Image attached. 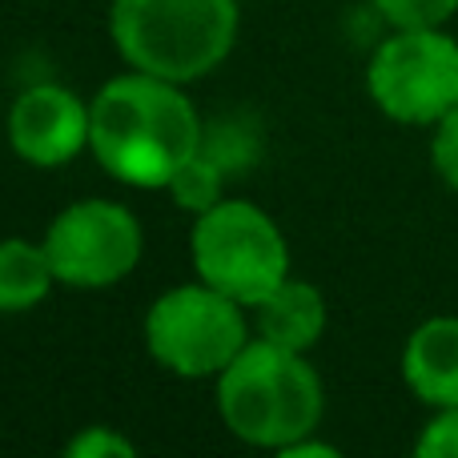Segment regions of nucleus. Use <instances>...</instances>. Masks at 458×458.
<instances>
[{"instance_id": "10", "label": "nucleus", "mask_w": 458, "mask_h": 458, "mask_svg": "<svg viewBox=\"0 0 458 458\" xmlns=\"http://www.w3.org/2000/svg\"><path fill=\"white\" fill-rule=\"evenodd\" d=\"M253 330H258V338L306 354L310 346H318V338L326 330L322 290L310 282H298V277H285L274 293H266L253 306Z\"/></svg>"}, {"instance_id": "16", "label": "nucleus", "mask_w": 458, "mask_h": 458, "mask_svg": "<svg viewBox=\"0 0 458 458\" xmlns=\"http://www.w3.org/2000/svg\"><path fill=\"white\" fill-rule=\"evenodd\" d=\"M430 165L446 185L458 193V105L443 121H435V137H430Z\"/></svg>"}, {"instance_id": "18", "label": "nucleus", "mask_w": 458, "mask_h": 458, "mask_svg": "<svg viewBox=\"0 0 458 458\" xmlns=\"http://www.w3.org/2000/svg\"><path fill=\"white\" fill-rule=\"evenodd\" d=\"M277 454L282 458H338V446H326V443H318L314 435H306V438H293V443L282 446Z\"/></svg>"}, {"instance_id": "8", "label": "nucleus", "mask_w": 458, "mask_h": 458, "mask_svg": "<svg viewBox=\"0 0 458 458\" xmlns=\"http://www.w3.org/2000/svg\"><path fill=\"white\" fill-rule=\"evenodd\" d=\"M8 145L37 169L69 165L89 149V105L72 89L40 81L24 89L8 109Z\"/></svg>"}, {"instance_id": "13", "label": "nucleus", "mask_w": 458, "mask_h": 458, "mask_svg": "<svg viewBox=\"0 0 458 458\" xmlns=\"http://www.w3.org/2000/svg\"><path fill=\"white\" fill-rule=\"evenodd\" d=\"M225 182H229V177L222 174V165H217V161H209L206 153L198 149L182 169H177L174 182H169L165 190L174 193V206L177 209H190V214L198 217V214L214 209L217 201L225 198Z\"/></svg>"}, {"instance_id": "12", "label": "nucleus", "mask_w": 458, "mask_h": 458, "mask_svg": "<svg viewBox=\"0 0 458 458\" xmlns=\"http://www.w3.org/2000/svg\"><path fill=\"white\" fill-rule=\"evenodd\" d=\"M201 153L217 161L225 177H242L261 161V133L250 117H217L201 129Z\"/></svg>"}, {"instance_id": "3", "label": "nucleus", "mask_w": 458, "mask_h": 458, "mask_svg": "<svg viewBox=\"0 0 458 458\" xmlns=\"http://www.w3.org/2000/svg\"><path fill=\"white\" fill-rule=\"evenodd\" d=\"M109 37L129 69L193 85L233 48L237 0H113Z\"/></svg>"}, {"instance_id": "9", "label": "nucleus", "mask_w": 458, "mask_h": 458, "mask_svg": "<svg viewBox=\"0 0 458 458\" xmlns=\"http://www.w3.org/2000/svg\"><path fill=\"white\" fill-rule=\"evenodd\" d=\"M403 378L419 403L435 406V411L458 406V318L454 314L427 318L406 338Z\"/></svg>"}, {"instance_id": "14", "label": "nucleus", "mask_w": 458, "mask_h": 458, "mask_svg": "<svg viewBox=\"0 0 458 458\" xmlns=\"http://www.w3.org/2000/svg\"><path fill=\"white\" fill-rule=\"evenodd\" d=\"M390 29H443L458 13V0H374Z\"/></svg>"}, {"instance_id": "5", "label": "nucleus", "mask_w": 458, "mask_h": 458, "mask_svg": "<svg viewBox=\"0 0 458 458\" xmlns=\"http://www.w3.org/2000/svg\"><path fill=\"white\" fill-rule=\"evenodd\" d=\"M250 342L245 306L209 282L165 290L145 314V346L177 378H217Z\"/></svg>"}, {"instance_id": "11", "label": "nucleus", "mask_w": 458, "mask_h": 458, "mask_svg": "<svg viewBox=\"0 0 458 458\" xmlns=\"http://www.w3.org/2000/svg\"><path fill=\"white\" fill-rule=\"evenodd\" d=\"M56 274L45 245L24 237H0V314H24L40 306Z\"/></svg>"}, {"instance_id": "4", "label": "nucleus", "mask_w": 458, "mask_h": 458, "mask_svg": "<svg viewBox=\"0 0 458 458\" xmlns=\"http://www.w3.org/2000/svg\"><path fill=\"white\" fill-rule=\"evenodd\" d=\"M190 258L201 282L253 310L290 277V245L277 222L253 201H217L198 214Z\"/></svg>"}, {"instance_id": "7", "label": "nucleus", "mask_w": 458, "mask_h": 458, "mask_svg": "<svg viewBox=\"0 0 458 458\" xmlns=\"http://www.w3.org/2000/svg\"><path fill=\"white\" fill-rule=\"evenodd\" d=\"M48 261L61 285L72 290H105L129 277L141 261V222L121 201L85 198L64 206L48 222L45 237Z\"/></svg>"}, {"instance_id": "1", "label": "nucleus", "mask_w": 458, "mask_h": 458, "mask_svg": "<svg viewBox=\"0 0 458 458\" xmlns=\"http://www.w3.org/2000/svg\"><path fill=\"white\" fill-rule=\"evenodd\" d=\"M201 129L185 85L137 69L105 81L89 101V153L133 190H165L201 149Z\"/></svg>"}, {"instance_id": "2", "label": "nucleus", "mask_w": 458, "mask_h": 458, "mask_svg": "<svg viewBox=\"0 0 458 458\" xmlns=\"http://www.w3.org/2000/svg\"><path fill=\"white\" fill-rule=\"evenodd\" d=\"M322 378L301 350L250 338L217 374V414L229 435L261 451H282L322 422Z\"/></svg>"}, {"instance_id": "17", "label": "nucleus", "mask_w": 458, "mask_h": 458, "mask_svg": "<svg viewBox=\"0 0 458 458\" xmlns=\"http://www.w3.org/2000/svg\"><path fill=\"white\" fill-rule=\"evenodd\" d=\"M414 454L422 458H458V406H443L435 419L422 427Z\"/></svg>"}, {"instance_id": "6", "label": "nucleus", "mask_w": 458, "mask_h": 458, "mask_svg": "<svg viewBox=\"0 0 458 458\" xmlns=\"http://www.w3.org/2000/svg\"><path fill=\"white\" fill-rule=\"evenodd\" d=\"M366 89L398 125H435L458 105V40L443 29H394L366 64Z\"/></svg>"}, {"instance_id": "15", "label": "nucleus", "mask_w": 458, "mask_h": 458, "mask_svg": "<svg viewBox=\"0 0 458 458\" xmlns=\"http://www.w3.org/2000/svg\"><path fill=\"white\" fill-rule=\"evenodd\" d=\"M64 451L69 458H133L137 446L113 427H85Z\"/></svg>"}]
</instances>
